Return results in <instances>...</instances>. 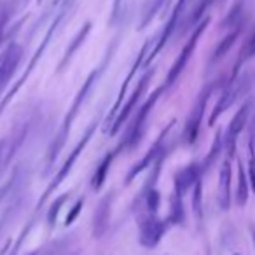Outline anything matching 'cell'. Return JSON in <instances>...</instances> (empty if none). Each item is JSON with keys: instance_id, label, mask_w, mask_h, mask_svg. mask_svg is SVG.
Masks as SVG:
<instances>
[{"instance_id": "1", "label": "cell", "mask_w": 255, "mask_h": 255, "mask_svg": "<svg viewBox=\"0 0 255 255\" xmlns=\"http://www.w3.org/2000/svg\"><path fill=\"white\" fill-rule=\"evenodd\" d=\"M208 23H210V19H205V21H203L201 25H198L196 32L192 33V37L189 39V42L185 44V47L182 49V53H180V56H178V60L175 61V65L171 67L170 74H168V77H166V86H171V84H173V82L178 79V75L182 74V70L185 68L187 61L191 60L192 53H194V49H196V44H198L199 37H201V33L205 32V28H206V25H208Z\"/></svg>"}, {"instance_id": "2", "label": "cell", "mask_w": 255, "mask_h": 255, "mask_svg": "<svg viewBox=\"0 0 255 255\" xmlns=\"http://www.w3.org/2000/svg\"><path fill=\"white\" fill-rule=\"evenodd\" d=\"M166 231V224L161 222L156 215H149L140 222V243L147 248H154Z\"/></svg>"}, {"instance_id": "3", "label": "cell", "mask_w": 255, "mask_h": 255, "mask_svg": "<svg viewBox=\"0 0 255 255\" xmlns=\"http://www.w3.org/2000/svg\"><path fill=\"white\" fill-rule=\"evenodd\" d=\"M210 93H212V86L205 88V91L199 95L198 102H196L194 109H192L191 116H189V121H187V126H185V142L187 143H194L196 136H198V131H199V124H201V119H203V114H205V107H206V102L210 98Z\"/></svg>"}, {"instance_id": "4", "label": "cell", "mask_w": 255, "mask_h": 255, "mask_svg": "<svg viewBox=\"0 0 255 255\" xmlns=\"http://www.w3.org/2000/svg\"><path fill=\"white\" fill-rule=\"evenodd\" d=\"M159 93H161V89H157V91L152 95V98H150L149 102H147L145 105H143L142 109L138 110V116H136L135 123L131 124V128H129V131H128L126 142H128V145H129V147H135L136 143H138L140 136H142V133H143V128H145L147 116H149L150 109H152L154 103H156V100H157V96H159Z\"/></svg>"}, {"instance_id": "5", "label": "cell", "mask_w": 255, "mask_h": 255, "mask_svg": "<svg viewBox=\"0 0 255 255\" xmlns=\"http://www.w3.org/2000/svg\"><path fill=\"white\" fill-rule=\"evenodd\" d=\"M95 126H96V123H93V124H91V128H89V129H88V133H86L84 140H82V142H79V145L75 147L74 150H72V156L68 157L67 161H65L63 168H61V170H60V173H58V175H56V178H54V182L49 185V189H47V191H46V194H44V198H42V201H40V205H42V203H44V199H46L47 196L51 194V191H53V189H56L58 185H60L61 182H63V178L67 177V175H68V171L72 170V164H74V161L77 159L79 152H81V150L84 149V147H86V143H88V142H89V138H91V135H93V129H95Z\"/></svg>"}, {"instance_id": "6", "label": "cell", "mask_w": 255, "mask_h": 255, "mask_svg": "<svg viewBox=\"0 0 255 255\" xmlns=\"http://www.w3.org/2000/svg\"><path fill=\"white\" fill-rule=\"evenodd\" d=\"M19 58H21V49L18 46H11L7 49V53L4 54L2 61H0V93H2L4 86L7 84L9 77L14 74Z\"/></svg>"}, {"instance_id": "7", "label": "cell", "mask_w": 255, "mask_h": 255, "mask_svg": "<svg viewBox=\"0 0 255 255\" xmlns=\"http://www.w3.org/2000/svg\"><path fill=\"white\" fill-rule=\"evenodd\" d=\"M248 114H250V103H245L238 114L233 117L229 124V129H227V149H229V154L234 152V143H236V136L241 133V129L245 128L248 121Z\"/></svg>"}, {"instance_id": "8", "label": "cell", "mask_w": 255, "mask_h": 255, "mask_svg": "<svg viewBox=\"0 0 255 255\" xmlns=\"http://www.w3.org/2000/svg\"><path fill=\"white\" fill-rule=\"evenodd\" d=\"M199 173H201V168H199L198 164H191V166L184 168V170L175 177V194L182 196L187 189H191L192 185L198 184Z\"/></svg>"}, {"instance_id": "9", "label": "cell", "mask_w": 255, "mask_h": 255, "mask_svg": "<svg viewBox=\"0 0 255 255\" xmlns=\"http://www.w3.org/2000/svg\"><path fill=\"white\" fill-rule=\"evenodd\" d=\"M150 75H152V72H149V74L145 75V77L140 81V86L135 89V93H133V96H131V100L126 103V107H123V110H121V114H119V117L116 119V123H114V128L110 129V133H116L117 129H119L121 126H123V123L126 121V117L131 114V110H133V107L136 105V100L142 96V93L145 91V88H147V84H149V79H150Z\"/></svg>"}, {"instance_id": "10", "label": "cell", "mask_w": 255, "mask_h": 255, "mask_svg": "<svg viewBox=\"0 0 255 255\" xmlns=\"http://www.w3.org/2000/svg\"><path fill=\"white\" fill-rule=\"evenodd\" d=\"M110 196H105V198L100 201L98 208L95 212V224H93V234L95 238H100L109 227V217H110Z\"/></svg>"}, {"instance_id": "11", "label": "cell", "mask_w": 255, "mask_h": 255, "mask_svg": "<svg viewBox=\"0 0 255 255\" xmlns=\"http://www.w3.org/2000/svg\"><path fill=\"white\" fill-rule=\"evenodd\" d=\"M219 201L224 210L231 205V164L229 161L222 164L220 168V182H219Z\"/></svg>"}, {"instance_id": "12", "label": "cell", "mask_w": 255, "mask_h": 255, "mask_svg": "<svg viewBox=\"0 0 255 255\" xmlns=\"http://www.w3.org/2000/svg\"><path fill=\"white\" fill-rule=\"evenodd\" d=\"M185 4H187V0H180L177 4V7H175V11H173V16H171V19H170V23L166 25V30L163 32V35H161V40H159V44L156 46V49L150 53V58L149 60H152L154 56H156L157 53H159L161 49H163V46L166 44V40L170 39V35L175 32V28L178 26V19H180V16H182V12H184V7H185Z\"/></svg>"}, {"instance_id": "13", "label": "cell", "mask_w": 255, "mask_h": 255, "mask_svg": "<svg viewBox=\"0 0 255 255\" xmlns=\"http://www.w3.org/2000/svg\"><path fill=\"white\" fill-rule=\"evenodd\" d=\"M243 82L245 81H241L238 86H234V88H231V89H227L226 93L222 95V98H220V102L217 103V107H215V110H213V114H212V117H210V124H213L217 121V117L220 116V114L224 112L226 109H229L231 105L234 103V100L240 96V93L243 91Z\"/></svg>"}, {"instance_id": "14", "label": "cell", "mask_w": 255, "mask_h": 255, "mask_svg": "<svg viewBox=\"0 0 255 255\" xmlns=\"http://www.w3.org/2000/svg\"><path fill=\"white\" fill-rule=\"evenodd\" d=\"M112 157H114L112 154H107L105 159H103L102 164L98 166L95 177H93V189H100L103 185V182H105V177H107V171H109L110 163H112Z\"/></svg>"}, {"instance_id": "15", "label": "cell", "mask_w": 255, "mask_h": 255, "mask_svg": "<svg viewBox=\"0 0 255 255\" xmlns=\"http://www.w3.org/2000/svg\"><path fill=\"white\" fill-rule=\"evenodd\" d=\"M238 203L240 205H245L248 199V180L247 175L243 171V164L240 161V168H238Z\"/></svg>"}, {"instance_id": "16", "label": "cell", "mask_w": 255, "mask_h": 255, "mask_svg": "<svg viewBox=\"0 0 255 255\" xmlns=\"http://www.w3.org/2000/svg\"><path fill=\"white\" fill-rule=\"evenodd\" d=\"M184 220V205H182V196L173 194L171 198V210H170V222L180 224Z\"/></svg>"}, {"instance_id": "17", "label": "cell", "mask_w": 255, "mask_h": 255, "mask_svg": "<svg viewBox=\"0 0 255 255\" xmlns=\"http://www.w3.org/2000/svg\"><path fill=\"white\" fill-rule=\"evenodd\" d=\"M238 35H240V30H234L233 33H229V35H227L226 39H224L222 42L219 44V47H217V49H215V53H213V56H212V61L220 60V58H222L224 54H226L227 51L231 49V46H233L234 40L238 39Z\"/></svg>"}, {"instance_id": "18", "label": "cell", "mask_w": 255, "mask_h": 255, "mask_svg": "<svg viewBox=\"0 0 255 255\" xmlns=\"http://www.w3.org/2000/svg\"><path fill=\"white\" fill-rule=\"evenodd\" d=\"M192 206H194V212L198 217H201V182L196 184L194 196H192Z\"/></svg>"}, {"instance_id": "19", "label": "cell", "mask_w": 255, "mask_h": 255, "mask_svg": "<svg viewBox=\"0 0 255 255\" xmlns=\"http://www.w3.org/2000/svg\"><path fill=\"white\" fill-rule=\"evenodd\" d=\"M65 199H67V196H63V198L56 199V203H54V205L51 206L49 215H47V220H49V226H53V224H54V220H56V217H58V212H60V208H61V205H63Z\"/></svg>"}, {"instance_id": "20", "label": "cell", "mask_w": 255, "mask_h": 255, "mask_svg": "<svg viewBox=\"0 0 255 255\" xmlns=\"http://www.w3.org/2000/svg\"><path fill=\"white\" fill-rule=\"evenodd\" d=\"M88 32H89V25H86L84 32H81V33H79V35H77V39H75V42H74V46H72L70 49L67 51V56H65V60H63V63H61V67H63V65H65V61H67V60H70L72 53H74V51L77 49V46H79V44H81L82 40H84V37H86V33H88Z\"/></svg>"}, {"instance_id": "21", "label": "cell", "mask_w": 255, "mask_h": 255, "mask_svg": "<svg viewBox=\"0 0 255 255\" xmlns=\"http://www.w3.org/2000/svg\"><path fill=\"white\" fill-rule=\"evenodd\" d=\"M248 154H250V161H248V170H250V182H252V189L255 191V154H254V147H248Z\"/></svg>"}, {"instance_id": "22", "label": "cell", "mask_w": 255, "mask_h": 255, "mask_svg": "<svg viewBox=\"0 0 255 255\" xmlns=\"http://www.w3.org/2000/svg\"><path fill=\"white\" fill-rule=\"evenodd\" d=\"M220 147H222V140H220V135H217L215 143H213V147H212V152H210V156H208V159H206L205 166H210V164L213 163V159H215V157L219 156V150H220Z\"/></svg>"}, {"instance_id": "23", "label": "cell", "mask_w": 255, "mask_h": 255, "mask_svg": "<svg viewBox=\"0 0 255 255\" xmlns=\"http://www.w3.org/2000/svg\"><path fill=\"white\" fill-rule=\"evenodd\" d=\"M147 206L152 213H156L157 206H159V194L156 191H150L149 196H147Z\"/></svg>"}, {"instance_id": "24", "label": "cell", "mask_w": 255, "mask_h": 255, "mask_svg": "<svg viewBox=\"0 0 255 255\" xmlns=\"http://www.w3.org/2000/svg\"><path fill=\"white\" fill-rule=\"evenodd\" d=\"M81 208H82V199H81V201H77V205H75L74 208H72V212L68 213L67 220H65V224H67V226H70V224L74 222L75 219H77V215H79V212H81Z\"/></svg>"}, {"instance_id": "25", "label": "cell", "mask_w": 255, "mask_h": 255, "mask_svg": "<svg viewBox=\"0 0 255 255\" xmlns=\"http://www.w3.org/2000/svg\"><path fill=\"white\" fill-rule=\"evenodd\" d=\"M163 2H164V0H156V4H154V7L150 9V12H149V14H147V18L143 19V25H147V21H149V19L152 18V16H154V12H156L157 9H159V5L163 4Z\"/></svg>"}, {"instance_id": "26", "label": "cell", "mask_w": 255, "mask_h": 255, "mask_svg": "<svg viewBox=\"0 0 255 255\" xmlns=\"http://www.w3.org/2000/svg\"><path fill=\"white\" fill-rule=\"evenodd\" d=\"M252 54H255V35H254V39H252V46H250V56Z\"/></svg>"}, {"instance_id": "27", "label": "cell", "mask_w": 255, "mask_h": 255, "mask_svg": "<svg viewBox=\"0 0 255 255\" xmlns=\"http://www.w3.org/2000/svg\"><path fill=\"white\" fill-rule=\"evenodd\" d=\"M23 236H25V233H23ZM23 236H21V240H23ZM21 240H19V241H18V243H16L14 250H12V252H11V254H9V255H14V254H16V250H18V247H19V243H21Z\"/></svg>"}, {"instance_id": "28", "label": "cell", "mask_w": 255, "mask_h": 255, "mask_svg": "<svg viewBox=\"0 0 255 255\" xmlns=\"http://www.w3.org/2000/svg\"><path fill=\"white\" fill-rule=\"evenodd\" d=\"M119 4H121V0H117V2H116V11H117V7H119Z\"/></svg>"}, {"instance_id": "29", "label": "cell", "mask_w": 255, "mask_h": 255, "mask_svg": "<svg viewBox=\"0 0 255 255\" xmlns=\"http://www.w3.org/2000/svg\"><path fill=\"white\" fill-rule=\"evenodd\" d=\"M30 255H32V254H30Z\"/></svg>"}]
</instances>
